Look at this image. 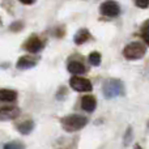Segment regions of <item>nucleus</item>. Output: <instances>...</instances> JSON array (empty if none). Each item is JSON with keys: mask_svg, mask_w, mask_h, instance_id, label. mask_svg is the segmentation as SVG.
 Returning a JSON list of instances; mask_svg holds the SVG:
<instances>
[{"mask_svg": "<svg viewBox=\"0 0 149 149\" xmlns=\"http://www.w3.org/2000/svg\"><path fill=\"white\" fill-rule=\"evenodd\" d=\"M68 71L73 74H82L86 72L85 65L80 62H71L70 64H68Z\"/></svg>", "mask_w": 149, "mask_h": 149, "instance_id": "obj_12", "label": "nucleus"}, {"mask_svg": "<svg viewBox=\"0 0 149 149\" xmlns=\"http://www.w3.org/2000/svg\"><path fill=\"white\" fill-rule=\"evenodd\" d=\"M135 149H141V147L139 144H135Z\"/></svg>", "mask_w": 149, "mask_h": 149, "instance_id": "obj_21", "label": "nucleus"}, {"mask_svg": "<svg viewBox=\"0 0 149 149\" xmlns=\"http://www.w3.org/2000/svg\"><path fill=\"white\" fill-rule=\"evenodd\" d=\"M36 65V60L31 59L30 56H21L17 62V68L18 70H28Z\"/></svg>", "mask_w": 149, "mask_h": 149, "instance_id": "obj_9", "label": "nucleus"}, {"mask_svg": "<svg viewBox=\"0 0 149 149\" xmlns=\"http://www.w3.org/2000/svg\"><path fill=\"white\" fill-rule=\"evenodd\" d=\"M145 51H147V49H145V46L143 43H140V42H132V43L127 45L124 47L123 55L128 60H137L144 56Z\"/></svg>", "mask_w": 149, "mask_h": 149, "instance_id": "obj_3", "label": "nucleus"}, {"mask_svg": "<svg viewBox=\"0 0 149 149\" xmlns=\"http://www.w3.org/2000/svg\"><path fill=\"white\" fill-rule=\"evenodd\" d=\"M22 28H24L22 21H16V22H13L12 25L9 26V29H10L12 31H20Z\"/></svg>", "mask_w": 149, "mask_h": 149, "instance_id": "obj_18", "label": "nucleus"}, {"mask_svg": "<svg viewBox=\"0 0 149 149\" xmlns=\"http://www.w3.org/2000/svg\"><path fill=\"white\" fill-rule=\"evenodd\" d=\"M21 3H22V4H26V5H30V4H33L34 1H36V0H20Z\"/></svg>", "mask_w": 149, "mask_h": 149, "instance_id": "obj_20", "label": "nucleus"}, {"mask_svg": "<svg viewBox=\"0 0 149 149\" xmlns=\"http://www.w3.org/2000/svg\"><path fill=\"white\" fill-rule=\"evenodd\" d=\"M136 5L139 8H143V9H145V8L149 7V0H136Z\"/></svg>", "mask_w": 149, "mask_h": 149, "instance_id": "obj_19", "label": "nucleus"}, {"mask_svg": "<svg viewBox=\"0 0 149 149\" xmlns=\"http://www.w3.org/2000/svg\"><path fill=\"white\" fill-rule=\"evenodd\" d=\"M147 126H148V128H149V120H148V123H147Z\"/></svg>", "mask_w": 149, "mask_h": 149, "instance_id": "obj_22", "label": "nucleus"}, {"mask_svg": "<svg viewBox=\"0 0 149 149\" xmlns=\"http://www.w3.org/2000/svg\"><path fill=\"white\" fill-rule=\"evenodd\" d=\"M95 106H97V101H95V98L93 97V95L88 94V95H84L81 100V107L82 110L88 111V113H92V111H94Z\"/></svg>", "mask_w": 149, "mask_h": 149, "instance_id": "obj_8", "label": "nucleus"}, {"mask_svg": "<svg viewBox=\"0 0 149 149\" xmlns=\"http://www.w3.org/2000/svg\"><path fill=\"white\" fill-rule=\"evenodd\" d=\"M141 37L145 41V43L149 46V20H147L144 24H143L141 28Z\"/></svg>", "mask_w": 149, "mask_h": 149, "instance_id": "obj_14", "label": "nucleus"}, {"mask_svg": "<svg viewBox=\"0 0 149 149\" xmlns=\"http://www.w3.org/2000/svg\"><path fill=\"white\" fill-rule=\"evenodd\" d=\"M70 85L73 90L76 92H90L93 89L92 82L89 81L88 79H84V77H79L74 76L70 80Z\"/></svg>", "mask_w": 149, "mask_h": 149, "instance_id": "obj_5", "label": "nucleus"}, {"mask_svg": "<svg viewBox=\"0 0 149 149\" xmlns=\"http://www.w3.org/2000/svg\"><path fill=\"white\" fill-rule=\"evenodd\" d=\"M3 149H25L21 143H16V141H12V143H7V144L3 147Z\"/></svg>", "mask_w": 149, "mask_h": 149, "instance_id": "obj_17", "label": "nucleus"}, {"mask_svg": "<svg viewBox=\"0 0 149 149\" xmlns=\"http://www.w3.org/2000/svg\"><path fill=\"white\" fill-rule=\"evenodd\" d=\"M100 10L103 16L106 17H116V16L120 13V7L116 1L114 0H106L101 4L100 7Z\"/></svg>", "mask_w": 149, "mask_h": 149, "instance_id": "obj_4", "label": "nucleus"}, {"mask_svg": "<svg viewBox=\"0 0 149 149\" xmlns=\"http://www.w3.org/2000/svg\"><path fill=\"white\" fill-rule=\"evenodd\" d=\"M42 47H43V43H42V41L38 38V37H31V38H29L25 43V49L28 50L29 52H33V54L41 51Z\"/></svg>", "mask_w": 149, "mask_h": 149, "instance_id": "obj_7", "label": "nucleus"}, {"mask_svg": "<svg viewBox=\"0 0 149 149\" xmlns=\"http://www.w3.org/2000/svg\"><path fill=\"white\" fill-rule=\"evenodd\" d=\"M89 38H90L89 31H88L86 29H80V30L74 34L73 41H74V43L76 45H82V43H85Z\"/></svg>", "mask_w": 149, "mask_h": 149, "instance_id": "obj_11", "label": "nucleus"}, {"mask_svg": "<svg viewBox=\"0 0 149 149\" xmlns=\"http://www.w3.org/2000/svg\"><path fill=\"white\" fill-rule=\"evenodd\" d=\"M17 98V93L10 89H1L0 90V101L3 102H12Z\"/></svg>", "mask_w": 149, "mask_h": 149, "instance_id": "obj_10", "label": "nucleus"}, {"mask_svg": "<svg viewBox=\"0 0 149 149\" xmlns=\"http://www.w3.org/2000/svg\"><path fill=\"white\" fill-rule=\"evenodd\" d=\"M88 123V119L82 115H77V114H73V115H68L65 118L62 119V124L63 128L65 131H79V130L84 128Z\"/></svg>", "mask_w": 149, "mask_h": 149, "instance_id": "obj_2", "label": "nucleus"}, {"mask_svg": "<svg viewBox=\"0 0 149 149\" xmlns=\"http://www.w3.org/2000/svg\"><path fill=\"white\" fill-rule=\"evenodd\" d=\"M33 127H34L33 122H31V120H26V122H22V123H21V124H18L17 130L21 132V134H24V135H28V134H30V132H31V130H33Z\"/></svg>", "mask_w": 149, "mask_h": 149, "instance_id": "obj_13", "label": "nucleus"}, {"mask_svg": "<svg viewBox=\"0 0 149 149\" xmlns=\"http://www.w3.org/2000/svg\"><path fill=\"white\" fill-rule=\"evenodd\" d=\"M103 95L109 100L111 98H115L118 95H122L124 93V86L122 84L120 80H116V79H110V80H106L105 84H103Z\"/></svg>", "mask_w": 149, "mask_h": 149, "instance_id": "obj_1", "label": "nucleus"}, {"mask_svg": "<svg viewBox=\"0 0 149 149\" xmlns=\"http://www.w3.org/2000/svg\"><path fill=\"white\" fill-rule=\"evenodd\" d=\"M20 115V109L15 106H5L0 107V120H10Z\"/></svg>", "mask_w": 149, "mask_h": 149, "instance_id": "obj_6", "label": "nucleus"}, {"mask_svg": "<svg viewBox=\"0 0 149 149\" xmlns=\"http://www.w3.org/2000/svg\"><path fill=\"white\" fill-rule=\"evenodd\" d=\"M132 141V127H128L126 131V134H124V139H123V143L124 145H130Z\"/></svg>", "mask_w": 149, "mask_h": 149, "instance_id": "obj_16", "label": "nucleus"}, {"mask_svg": "<svg viewBox=\"0 0 149 149\" xmlns=\"http://www.w3.org/2000/svg\"><path fill=\"white\" fill-rule=\"evenodd\" d=\"M89 63L92 65H94V67H97V65L101 64V54L97 51L92 52V54L89 55Z\"/></svg>", "mask_w": 149, "mask_h": 149, "instance_id": "obj_15", "label": "nucleus"}]
</instances>
